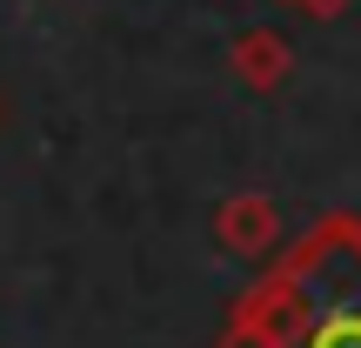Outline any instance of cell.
I'll return each mask as SVG.
<instances>
[{
	"label": "cell",
	"mask_w": 361,
	"mask_h": 348,
	"mask_svg": "<svg viewBox=\"0 0 361 348\" xmlns=\"http://www.w3.org/2000/svg\"><path fill=\"white\" fill-rule=\"evenodd\" d=\"M214 348H361V215L335 208L274 255Z\"/></svg>",
	"instance_id": "6da1fadb"
},
{
	"label": "cell",
	"mask_w": 361,
	"mask_h": 348,
	"mask_svg": "<svg viewBox=\"0 0 361 348\" xmlns=\"http://www.w3.org/2000/svg\"><path fill=\"white\" fill-rule=\"evenodd\" d=\"M214 241L228 248V255H274V241H281V208L268 201L261 188H241L228 194V201L214 208Z\"/></svg>",
	"instance_id": "7a4b0ae2"
},
{
	"label": "cell",
	"mask_w": 361,
	"mask_h": 348,
	"mask_svg": "<svg viewBox=\"0 0 361 348\" xmlns=\"http://www.w3.org/2000/svg\"><path fill=\"white\" fill-rule=\"evenodd\" d=\"M228 67H234V80L247 94H281L288 74H295V47H288L281 27H247V34H234Z\"/></svg>",
	"instance_id": "3957f363"
},
{
	"label": "cell",
	"mask_w": 361,
	"mask_h": 348,
	"mask_svg": "<svg viewBox=\"0 0 361 348\" xmlns=\"http://www.w3.org/2000/svg\"><path fill=\"white\" fill-rule=\"evenodd\" d=\"M295 7H301V13H314V20H341L355 0H295Z\"/></svg>",
	"instance_id": "277c9868"
},
{
	"label": "cell",
	"mask_w": 361,
	"mask_h": 348,
	"mask_svg": "<svg viewBox=\"0 0 361 348\" xmlns=\"http://www.w3.org/2000/svg\"><path fill=\"white\" fill-rule=\"evenodd\" d=\"M0 121H7V107H0Z\"/></svg>",
	"instance_id": "5b68a950"
},
{
	"label": "cell",
	"mask_w": 361,
	"mask_h": 348,
	"mask_svg": "<svg viewBox=\"0 0 361 348\" xmlns=\"http://www.w3.org/2000/svg\"><path fill=\"white\" fill-rule=\"evenodd\" d=\"M288 7H295V0H288Z\"/></svg>",
	"instance_id": "8992f818"
}]
</instances>
